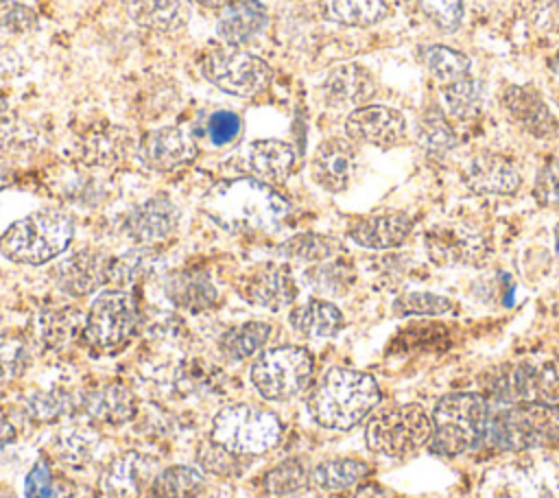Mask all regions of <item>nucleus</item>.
<instances>
[{"instance_id":"1","label":"nucleus","mask_w":559,"mask_h":498,"mask_svg":"<svg viewBox=\"0 0 559 498\" xmlns=\"http://www.w3.org/2000/svg\"><path fill=\"white\" fill-rule=\"evenodd\" d=\"M203 214L231 234L275 232L290 212V203L271 183L253 177L223 179L214 183L203 201Z\"/></svg>"},{"instance_id":"2","label":"nucleus","mask_w":559,"mask_h":498,"mask_svg":"<svg viewBox=\"0 0 559 498\" xmlns=\"http://www.w3.org/2000/svg\"><path fill=\"white\" fill-rule=\"evenodd\" d=\"M380 402L378 382L356 369H328L308 395L310 417L330 430H349Z\"/></svg>"},{"instance_id":"3","label":"nucleus","mask_w":559,"mask_h":498,"mask_svg":"<svg viewBox=\"0 0 559 498\" xmlns=\"http://www.w3.org/2000/svg\"><path fill=\"white\" fill-rule=\"evenodd\" d=\"M489 417V402L480 393L459 391L439 398L430 417L432 452L456 456L478 448L487 437Z\"/></svg>"},{"instance_id":"4","label":"nucleus","mask_w":559,"mask_h":498,"mask_svg":"<svg viewBox=\"0 0 559 498\" xmlns=\"http://www.w3.org/2000/svg\"><path fill=\"white\" fill-rule=\"evenodd\" d=\"M74 238V221L61 210H37L13 225L0 236V251L4 258L39 266L59 258Z\"/></svg>"},{"instance_id":"5","label":"nucleus","mask_w":559,"mask_h":498,"mask_svg":"<svg viewBox=\"0 0 559 498\" xmlns=\"http://www.w3.org/2000/svg\"><path fill=\"white\" fill-rule=\"evenodd\" d=\"M485 441L498 450H531L559 443V402H515L489 417Z\"/></svg>"},{"instance_id":"6","label":"nucleus","mask_w":559,"mask_h":498,"mask_svg":"<svg viewBox=\"0 0 559 498\" xmlns=\"http://www.w3.org/2000/svg\"><path fill=\"white\" fill-rule=\"evenodd\" d=\"M282 437L275 413L253 404H231L221 408L212 422V441L236 454H262Z\"/></svg>"},{"instance_id":"7","label":"nucleus","mask_w":559,"mask_h":498,"mask_svg":"<svg viewBox=\"0 0 559 498\" xmlns=\"http://www.w3.org/2000/svg\"><path fill=\"white\" fill-rule=\"evenodd\" d=\"M430 415L419 404L384 408L376 413L365 428V441L369 450L391 459H402L417 452L430 441Z\"/></svg>"},{"instance_id":"8","label":"nucleus","mask_w":559,"mask_h":498,"mask_svg":"<svg viewBox=\"0 0 559 498\" xmlns=\"http://www.w3.org/2000/svg\"><path fill=\"white\" fill-rule=\"evenodd\" d=\"M312 356L299 345H277L264 349L251 365L249 378L255 391L275 402L299 395L312 378Z\"/></svg>"},{"instance_id":"9","label":"nucleus","mask_w":559,"mask_h":498,"mask_svg":"<svg viewBox=\"0 0 559 498\" xmlns=\"http://www.w3.org/2000/svg\"><path fill=\"white\" fill-rule=\"evenodd\" d=\"M138 328L135 297L124 288L100 290L85 317L83 339L100 354H114L122 349Z\"/></svg>"},{"instance_id":"10","label":"nucleus","mask_w":559,"mask_h":498,"mask_svg":"<svg viewBox=\"0 0 559 498\" xmlns=\"http://www.w3.org/2000/svg\"><path fill=\"white\" fill-rule=\"evenodd\" d=\"M201 74L225 94L249 98L271 83V68L264 59L236 46H214L201 57Z\"/></svg>"},{"instance_id":"11","label":"nucleus","mask_w":559,"mask_h":498,"mask_svg":"<svg viewBox=\"0 0 559 498\" xmlns=\"http://www.w3.org/2000/svg\"><path fill=\"white\" fill-rule=\"evenodd\" d=\"M181 210L166 194H155L133 205L122 218V232L138 247H153L166 240L179 227Z\"/></svg>"},{"instance_id":"12","label":"nucleus","mask_w":559,"mask_h":498,"mask_svg":"<svg viewBox=\"0 0 559 498\" xmlns=\"http://www.w3.org/2000/svg\"><path fill=\"white\" fill-rule=\"evenodd\" d=\"M240 297L266 310H282L297 297V282L286 264H258L236 282Z\"/></svg>"},{"instance_id":"13","label":"nucleus","mask_w":559,"mask_h":498,"mask_svg":"<svg viewBox=\"0 0 559 498\" xmlns=\"http://www.w3.org/2000/svg\"><path fill=\"white\" fill-rule=\"evenodd\" d=\"M138 157L155 173H173L197 157V144L181 127H159L142 135Z\"/></svg>"},{"instance_id":"14","label":"nucleus","mask_w":559,"mask_h":498,"mask_svg":"<svg viewBox=\"0 0 559 498\" xmlns=\"http://www.w3.org/2000/svg\"><path fill=\"white\" fill-rule=\"evenodd\" d=\"M345 133L354 142L371 144L378 149H391L404 140L406 120L393 107L362 105L349 111L345 120Z\"/></svg>"},{"instance_id":"15","label":"nucleus","mask_w":559,"mask_h":498,"mask_svg":"<svg viewBox=\"0 0 559 498\" xmlns=\"http://www.w3.org/2000/svg\"><path fill=\"white\" fill-rule=\"evenodd\" d=\"M358 170V151L345 138L323 140L310 159V175L328 192H343Z\"/></svg>"},{"instance_id":"16","label":"nucleus","mask_w":559,"mask_h":498,"mask_svg":"<svg viewBox=\"0 0 559 498\" xmlns=\"http://www.w3.org/2000/svg\"><path fill=\"white\" fill-rule=\"evenodd\" d=\"M109 258L96 249H81L61 258L52 269L50 277L59 290L72 297H85L107 282Z\"/></svg>"},{"instance_id":"17","label":"nucleus","mask_w":559,"mask_h":498,"mask_svg":"<svg viewBox=\"0 0 559 498\" xmlns=\"http://www.w3.org/2000/svg\"><path fill=\"white\" fill-rule=\"evenodd\" d=\"M240 166L249 177L264 183H282L295 166V149L284 140H253L240 153Z\"/></svg>"},{"instance_id":"18","label":"nucleus","mask_w":559,"mask_h":498,"mask_svg":"<svg viewBox=\"0 0 559 498\" xmlns=\"http://www.w3.org/2000/svg\"><path fill=\"white\" fill-rule=\"evenodd\" d=\"M463 181L476 194H513L522 177L511 159L496 153H480L467 162Z\"/></svg>"},{"instance_id":"19","label":"nucleus","mask_w":559,"mask_h":498,"mask_svg":"<svg viewBox=\"0 0 559 498\" xmlns=\"http://www.w3.org/2000/svg\"><path fill=\"white\" fill-rule=\"evenodd\" d=\"M411 232H413V218L404 212L362 216L347 227V236L365 249L400 247Z\"/></svg>"},{"instance_id":"20","label":"nucleus","mask_w":559,"mask_h":498,"mask_svg":"<svg viewBox=\"0 0 559 498\" xmlns=\"http://www.w3.org/2000/svg\"><path fill=\"white\" fill-rule=\"evenodd\" d=\"M426 249L437 264H472L485 256L483 238L456 225H443L428 232Z\"/></svg>"},{"instance_id":"21","label":"nucleus","mask_w":559,"mask_h":498,"mask_svg":"<svg viewBox=\"0 0 559 498\" xmlns=\"http://www.w3.org/2000/svg\"><path fill=\"white\" fill-rule=\"evenodd\" d=\"M269 24V11L262 0H236L221 9L216 20V35L225 46L240 48L255 39Z\"/></svg>"},{"instance_id":"22","label":"nucleus","mask_w":559,"mask_h":498,"mask_svg":"<svg viewBox=\"0 0 559 498\" xmlns=\"http://www.w3.org/2000/svg\"><path fill=\"white\" fill-rule=\"evenodd\" d=\"M153 459L140 452H124L103 472V489L114 498H135L153 481Z\"/></svg>"},{"instance_id":"23","label":"nucleus","mask_w":559,"mask_h":498,"mask_svg":"<svg viewBox=\"0 0 559 498\" xmlns=\"http://www.w3.org/2000/svg\"><path fill=\"white\" fill-rule=\"evenodd\" d=\"M502 103L513 122H518L535 138H546L557 129L555 116L550 114L544 98L526 85L507 87L502 94Z\"/></svg>"},{"instance_id":"24","label":"nucleus","mask_w":559,"mask_h":498,"mask_svg":"<svg viewBox=\"0 0 559 498\" xmlns=\"http://www.w3.org/2000/svg\"><path fill=\"white\" fill-rule=\"evenodd\" d=\"M131 22L142 28L173 33L192 17V0H122Z\"/></svg>"},{"instance_id":"25","label":"nucleus","mask_w":559,"mask_h":498,"mask_svg":"<svg viewBox=\"0 0 559 498\" xmlns=\"http://www.w3.org/2000/svg\"><path fill=\"white\" fill-rule=\"evenodd\" d=\"M321 90L328 103L347 107L371 100L376 94V81L373 74L360 63H341L330 70Z\"/></svg>"},{"instance_id":"26","label":"nucleus","mask_w":559,"mask_h":498,"mask_svg":"<svg viewBox=\"0 0 559 498\" xmlns=\"http://www.w3.org/2000/svg\"><path fill=\"white\" fill-rule=\"evenodd\" d=\"M164 293L173 306L188 312H203L218 299L214 282L205 271L199 269H186L168 275Z\"/></svg>"},{"instance_id":"27","label":"nucleus","mask_w":559,"mask_h":498,"mask_svg":"<svg viewBox=\"0 0 559 498\" xmlns=\"http://www.w3.org/2000/svg\"><path fill=\"white\" fill-rule=\"evenodd\" d=\"M131 144V135L124 127L100 124L83 135L81 157L92 166H114L129 153Z\"/></svg>"},{"instance_id":"28","label":"nucleus","mask_w":559,"mask_h":498,"mask_svg":"<svg viewBox=\"0 0 559 498\" xmlns=\"http://www.w3.org/2000/svg\"><path fill=\"white\" fill-rule=\"evenodd\" d=\"M293 330L306 339H330L343 328L341 310L325 299H308L306 304L290 310L288 317Z\"/></svg>"},{"instance_id":"29","label":"nucleus","mask_w":559,"mask_h":498,"mask_svg":"<svg viewBox=\"0 0 559 498\" xmlns=\"http://www.w3.org/2000/svg\"><path fill=\"white\" fill-rule=\"evenodd\" d=\"M162 266V256L155 247H135L118 258L109 260L107 269V282H111L116 288H129L138 282L155 275Z\"/></svg>"},{"instance_id":"30","label":"nucleus","mask_w":559,"mask_h":498,"mask_svg":"<svg viewBox=\"0 0 559 498\" xmlns=\"http://www.w3.org/2000/svg\"><path fill=\"white\" fill-rule=\"evenodd\" d=\"M319 11L343 26H373L391 15L384 0H319Z\"/></svg>"},{"instance_id":"31","label":"nucleus","mask_w":559,"mask_h":498,"mask_svg":"<svg viewBox=\"0 0 559 498\" xmlns=\"http://www.w3.org/2000/svg\"><path fill=\"white\" fill-rule=\"evenodd\" d=\"M273 334V325L266 321H245L229 328L218 339V352L229 360H245L258 354Z\"/></svg>"},{"instance_id":"32","label":"nucleus","mask_w":559,"mask_h":498,"mask_svg":"<svg viewBox=\"0 0 559 498\" xmlns=\"http://www.w3.org/2000/svg\"><path fill=\"white\" fill-rule=\"evenodd\" d=\"M419 59L441 87L469 76V70H472V61L467 55L441 44H430L419 48Z\"/></svg>"},{"instance_id":"33","label":"nucleus","mask_w":559,"mask_h":498,"mask_svg":"<svg viewBox=\"0 0 559 498\" xmlns=\"http://www.w3.org/2000/svg\"><path fill=\"white\" fill-rule=\"evenodd\" d=\"M205 487V476L192 465H170L153 476V498H197Z\"/></svg>"},{"instance_id":"34","label":"nucleus","mask_w":559,"mask_h":498,"mask_svg":"<svg viewBox=\"0 0 559 498\" xmlns=\"http://www.w3.org/2000/svg\"><path fill=\"white\" fill-rule=\"evenodd\" d=\"M369 474V467L360 459L349 456H336L321 461L312 472L310 478L317 487L325 491H345L354 485H358Z\"/></svg>"},{"instance_id":"35","label":"nucleus","mask_w":559,"mask_h":498,"mask_svg":"<svg viewBox=\"0 0 559 498\" xmlns=\"http://www.w3.org/2000/svg\"><path fill=\"white\" fill-rule=\"evenodd\" d=\"M87 413L103 424H124L135 415V398L122 384H107L90 398Z\"/></svg>"},{"instance_id":"36","label":"nucleus","mask_w":559,"mask_h":498,"mask_svg":"<svg viewBox=\"0 0 559 498\" xmlns=\"http://www.w3.org/2000/svg\"><path fill=\"white\" fill-rule=\"evenodd\" d=\"M39 142L41 133L31 120L17 114H0V157H28Z\"/></svg>"},{"instance_id":"37","label":"nucleus","mask_w":559,"mask_h":498,"mask_svg":"<svg viewBox=\"0 0 559 498\" xmlns=\"http://www.w3.org/2000/svg\"><path fill=\"white\" fill-rule=\"evenodd\" d=\"M280 256L297 262H325L341 251V242L323 234H295L280 245Z\"/></svg>"},{"instance_id":"38","label":"nucleus","mask_w":559,"mask_h":498,"mask_svg":"<svg viewBox=\"0 0 559 498\" xmlns=\"http://www.w3.org/2000/svg\"><path fill=\"white\" fill-rule=\"evenodd\" d=\"M441 96L445 103V111L450 118L456 120H469L478 114L483 103V90L476 79L465 76L452 85L441 87Z\"/></svg>"},{"instance_id":"39","label":"nucleus","mask_w":559,"mask_h":498,"mask_svg":"<svg viewBox=\"0 0 559 498\" xmlns=\"http://www.w3.org/2000/svg\"><path fill=\"white\" fill-rule=\"evenodd\" d=\"M417 138L419 144L430 153H443L456 144V133L439 107L424 111L421 120L417 122Z\"/></svg>"},{"instance_id":"40","label":"nucleus","mask_w":559,"mask_h":498,"mask_svg":"<svg viewBox=\"0 0 559 498\" xmlns=\"http://www.w3.org/2000/svg\"><path fill=\"white\" fill-rule=\"evenodd\" d=\"M454 308V301L430 293V290H406L402 295L395 297L393 301V312L397 317H411V315H419V317H439L445 315Z\"/></svg>"},{"instance_id":"41","label":"nucleus","mask_w":559,"mask_h":498,"mask_svg":"<svg viewBox=\"0 0 559 498\" xmlns=\"http://www.w3.org/2000/svg\"><path fill=\"white\" fill-rule=\"evenodd\" d=\"M308 476H310L308 467L304 465L301 459H286L266 472L264 485L271 494H290L304 487Z\"/></svg>"},{"instance_id":"42","label":"nucleus","mask_w":559,"mask_h":498,"mask_svg":"<svg viewBox=\"0 0 559 498\" xmlns=\"http://www.w3.org/2000/svg\"><path fill=\"white\" fill-rule=\"evenodd\" d=\"M199 463L205 472L214 474V476H238L245 467V463H240L242 454H236L223 446H218L216 441L210 439V443L199 448Z\"/></svg>"},{"instance_id":"43","label":"nucleus","mask_w":559,"mask_h":498,"mask_svg":"<svg viewBox=\"0 0 559 498\" xmlns=\"http://www.w3.org/2000/svg\"><path fill=\"white\" fill-rule=\"evenodd\" d=\"M39 26L37 13L15 0H0V33L24 35Z\"/></svg>"},{"instance_id":"44","label":"nucleus","mask_w":559,"mask_h":498,"mask_svg":"<svg viewBox=\"0 0 559 498\" xmlns=\"http://www.w3.org/2000/svg\"><path fill=\"white\" fill-rule=\"evenodd\" d=\"M421 13L441 31L454 33L463 22V0H417Z\"/></svg>"},{"instance_id":"45","label":"nucleus","mask_w":559,"mask_h":498,"mask_svg":"<svg viewBox=\"0 0 559 498\" xmlns=\"http://www.w3.org/2000/svg\"><path fill=\"white\" fill-rule=\"evenodd\" d=\"M240 131H242V120L236 111H229V109L214 111L205 124V133L214 146L231 144L240 135Z\"/></svg>"},{"instance_id":"46","label":"nucleus","mask_w":559,"mask_h":498,"mask_svg":"<svg viewBox=\"0 0 559 498\" xmlns=\"http://www.w3.org/2000/svg\"><path fill=\"white\" fill-rule=\"evenodd\" d=\"M308 282L321 293H336L338 295L349 286L352 275L338 262H328L325 260V262H319V266L308 273Z\"/></svg>"},{"instance_id":"47","label":"nucleus","mask_w":559,"mask_h":498,"mask_svg":"<svg viewBox=\"0 0 559 498\" xmlns=\"http://www.w3.org/2000/svg\"><path fill=\"white\" fill-rule=\"evenodd\" d=\"M28 365V349L22 341L0 334V380L17 378Z\"/></svg>"},{"instance_id":"48","label":"nucleus","mask_w":559,"mask_h":498,"mask_svg":"<svg viewBox=\"0 0 559 498\" xmlns=\"http://www.w3.org/2000/svg\"><path fill=\"white\" fill-rule=\"evenodd\" d=\"M24 498H61L50 474V467L44 461H37L24 478Z\"/></svg>"},{"instance_id":"49","label":"nucleus","mask_w":559,"mask_h":498,"mask_svg":"<svg viewBox=\"0 0 559 498\" xmlns=\"http://www.w3.org/2000/svg\"><path fill=\"white\" fill-rule=\"evenodd\" d=\"M26 411L33 419L52 422L66 411V395L63 393L59 395L57 391H39L28 398Z\"/></svg>"},{"instance_id":"50","label":"nucleus","mask_w":559,"mask_h":498,"mask_svg":"<svg viewBox=\"0 0 559 498\" xmlns=\"http://www.w3.org/2000/svg\"><path fill=\"white\" fill-rule=\"evenodd\" d=\"M535 199L544 205H559V157L550 159L535 179Z\"/></svg>"},{"instance_id":"51","label":"nucleus","mask_w":559,"mask_h":498,"mask_svg":"<svg viewBox=\"0 0 559 498\" xmlns=\"http://www.w3.org/2000/svg\"><path fill=\"white\" fill-rule=\"evenodd\" d=\"M70 321L66 319L63 312H48L41 319V336L46 343H61L68 336Z\"/></svg>"},{"instance_id":"52","label":"nucleus","mask_w":559,"mask_h":498,"mask_svg":"<svg viewBox=\"0 0 559 498\" xmlns=\"http://www.w3.org/2000/svg\"><path fill=\"white\" fill-rule=\"evenodd\" d=\"M498 498H555V494L550 491V487L542 485V481H520L511 487H507L504 496Z\"/></svg>"},{"instance_id":"53","label":"nucleus","mask_w":559,"mask_h":498,"mask_svg":"<svg viewBox=\"0 0 559 498\" xmlns=\"http://www.w3.org/2000/svg\"><path fill=\"white\" fill-rule=\"evenodd\" d=\"M90 441L83 435H66L59 446V454H63L68 461H83L90 454Z\"/></svg>"},{"instance_id":"54","label":"nucleus","mask_w":559,"mask_h":498,"mask_svg":"<svg viewBox=\"0 0 559 498\" xmlns=\"http://www.w3.org/2000/svg\"><path fill=\"white\" fill-rule=\"evenodd\" d=\"M15 439V428L9 419L0 417V450H4L9 443H13Z\"/></svg>"},{"instance_id":"55","label":"nucleus","mask_w":559,"mask_h":498,"mask_svg":"<svg viewBox=\"0 0 559 498\" xmlns=\"http://www.w3.org/2000/svg\"><path fill=\"white\" fill-rule=\"evenodd\" d=\"M201 7H205V9H225V7H229L231 2H236V0H197Z\"/></svg>"},{"instance_id":"56","label":"nucleus","mask_w":559,"mask_h":498,"mask_svg":"<svg viewBox=\"0 0 559 498\" xmlns=\"http://www.w3.org/2000/svg\"><path fill=\"white\" fill-rule=\"evenodd\" d=\"M11 170L9 168H4V166H0V192L11 183Z\"/></svg>"},{"instance_id":"57","label":"nucleus","mask_w":559,"mask_h":498,"mask_svg":"<svg viewBox=\"0 0 559 498\" xmlns=\"http://www.w3.org/2000/svg\"><path fill=\"white\" fill-rule=\"evenodd\" d=\"M550 68H552V72L559 76V52L550 59Z\"/></svg>"},{"instance_id":"58","label":"nucleus","mask_w":559,"mask_h":498,"mask_svg":"<svg viewBox=\"0 0 559 498\" xmlns=\"http://www.w3.org/2000/svg\"><path fill=\"white\" fill-rule=\"evenodd\" d=\"M555 245H557V253H559V223L555 227Z\"/></svg>"},{"instance_id":"59","label":"nucleus","mask_w":559,"mask_h":498,"mask_svg":"<svg viewBox=\"0 0 559 498\" xmlns=\"http://www.w3.org/2000/svg\"><path fill=\"white\" fill-rule=\"evenodd\" d=\"M4 111H7V105L0 100V114H4Z\"/></svg>"},{"instance_id":"60","label":"nucleus","mask_w":559,"mask_h":498,"mask_svg":"<svg viewBox=\"0 0 559 498\" xmlns=\"http://www.w3.org/2000/svg\"><path fill=\"white\" fill-rule=\"evenodd\" d=\"M214 498H227V496H214Z\"/></svg>"}]
</instances>
